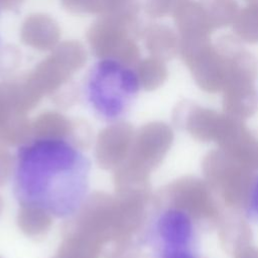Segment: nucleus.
I'll return each mask as SVG.
<instances>
[{"label": "nucleus", "mask_w": 258, "mask_h": 258, "mask_svg": "<svg viewBox=\"0 0 258 258\" xmlns=\"http://www.w3.org/2000/svg\"><path fill=\"white\" fill-rule=\"evenodd\" d=\"M91 161L72 141L41 137L23 144L13 168L19 203L55 219L75 216L90 190Z\"/></svg>", "instance_id": "obj_1"}, {"label": "nucleus", "mask_w": 258, "mask_h": 258, "mask_svg": "<svg viewBox=\"0 0 258 258\" xmlns=\"http://www.w3.org/2000/svg\"><path fill=\"white\" fill-rule=\"evenodd\" d=\"M141 89L138 73L116 57H102L88 69L82 87L83 98L93 114L107 123L124 119Z\"/></svg>", "instance_id": "obj_2"}, {"label": "nucleus", "mask_w": 258, "mask_h": 258, "mask_svg": "<svg viewBox=\"0 0 258 258\" xmlns=\"http://www.w3.org/2000/svg\"><path fill=\"white\" fill-rule=\"evenodd\" d=\"M154 238L159 258H194L190 249L192 226L183 213L164 212L156 221Z\"/></svg>", "instance_id": "obj_3"}, {"label": "nucleus", "mask_w": 258, "mask_h": 258, "mask_svg": "<svg viewBox=\"0 0 258 258\" xmlns=\"http://www.w3.org/2000/svg\"><path fill=\"white\" fill-rule=\"evenodd\" d=\"M253 208L254 210L256 211V215H258V183L256 185V188H255V195L253 197Z\"/></svg>", "instance_id": "obj_4"}, {"label": "nucleus", "mask_w": 258, "mask_h": 258, "mask_svg": "<svg viewBox=\"0 0 258 258\" xmlns=\"http://www.w3.org/2000/svg\"><path fill=\"white\" fill-rule=\"evenodd\" d=\"M0 47H1V38H0Z\"/></svg>", "instance_id": "obj_5"}]
</instances>
